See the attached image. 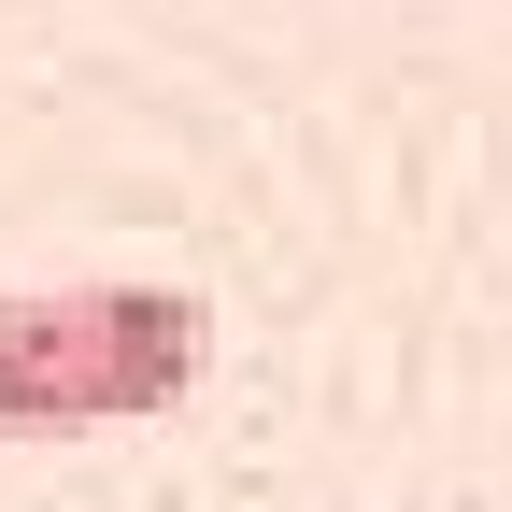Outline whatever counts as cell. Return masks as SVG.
Masks as SVG:
<instances>
[{"label":"cell","instance_id":"cell-1","mask_svg":"<svg viewBox=\"0 0 512 512\" xmlns=\"http://www.w3.org/2000/svg\"><path fill=\"white\" fill-rule=\"evenodd\" d=\"M200 299L185 285H15L0 299V441L143 427L200 384Z\"/></svg>","mask_w":512,"mask_h":512}]
</instances>
